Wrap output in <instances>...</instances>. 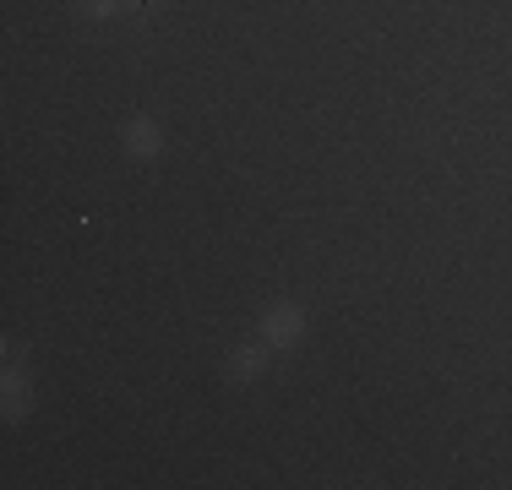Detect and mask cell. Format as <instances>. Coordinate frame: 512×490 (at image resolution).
I'll use <instances>...</instances> for the list:
<instances>
[{"label": "cell", "mask_w": 512, "mask_h": 490, "mask_svg": "<svg viewBox=\"0 0 512 490\" xmlns=\"http://www.w3.org/2000/svg\"><path fill=\"white\" fill-rule=\"evenodd\" d=\"M120 137H126V147L137 158H153V153H164V131L153 126V120H131L126 131H120Z\"/></svg>", "instance_id": "obj_2"}, {"label": "cell", "mask_w": 512, "mask_h": 490, "mask_svg": "<svg viewBox=\"0 0 512 490\" xmlns=\"http://www.w3.org/2000/svg\"><path fill=\"white\" fill-rule=\"evenodd\" d=\"M131 6H148V0H131Z\"/></svg>", "instance_id": "obj_5"}, {"label": "cell", "mask_w": 512, "mask_h": 490, "mask_svg": "<svg viewBox=\"0 0 512 490\" xmlns=\"http://www.w3.org/2000/svg\"><path fill=\"white\" fill-rule=\"evenodd\" d=\"M267 349H273V343H246V349H240L235 354V360H229V376H235V382H246V376H256V371H262V365H267Z\"/></svg>", "instance_id": "obj_3"}, {"label": "cell", "mask_w": 512, "mask_h": 490, "mask_svg": "<svg viewBox=\"0 0 512 490\" xmlns=\"http://www.w3.org/2000/svg\"><path fill=\"white\" fill-rule=\"evenodd\" d=\"M306 333V316H300V305H278V311H267L262 322V338L273 343V349H284V343H295Z\"/></svg>", "instance_id": "obj_1"}, {"label": "cell", "mask_w": 512, "mask_h": 490, "mask_svg": "<svg viewBox=\"0 0 512 490\" xmlns=\"http://www.w3.org/2000/svg\"><path fill=\"white\" fill-rule=\"evenodd\" d=\"M115 6H120V0H82V11H88V17H109Z\"/></svg>", "instance_id": "obj_4"}]
</instances>
